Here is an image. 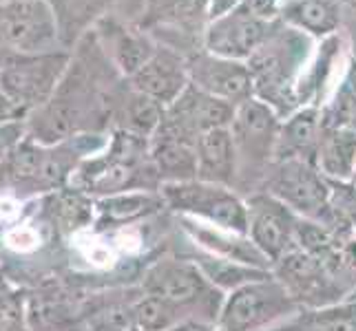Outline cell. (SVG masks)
Masks as SVG:
<instances>
[{
  "instance_id": "cell-1",
  "label": "cell",
  "mask_w": 356,
  "mask_h": 331,
  "mask_svg": "<svg viewBox=\"0 0 356 331\" xmlns=\"http://www.w3.org/2000/svg\"><path fill=\"white\" fill-rule=\"evenodd\" d=\"M129 87L91 29L71 49L54 97L24 119L27 137L51 146L84 133H111L115 110Z\"/></svg>"
},
{
  "instance_id": "cell-2",
  "label": "cell",
  "mask_w": 356,
  "mask_h": 331,
  "mask_svg": "<svg viewBox=\"0 0 356 331\" xmlns=\"http://www.w3.org/2000/svg\"><path fill=\"white\" fill-rule=\"evenodd\" d=\"M108 144V133H84L60 144L44 146L24 137L0 162V188L18 199L31 201L71 186L84 159L97 155Z\"/></svg>"
},
{
  "instance_id": "cell-3",
  "label": "cell",
  "mask_w": 356,
  "mask_h": 331,
  "mask_svg": "<svg viewBox=\"0 0 356 331\" xmlns=\"http://www.w3.org/2000/svg\"><path fill=\"white\" fill-rule=\"evenodd\" d=\"M159 175L153 166L149 139L127 130H111L104 148L84 159L71 186L95 199L155 188Z\"/></svg>"
},
{
  "instance_id": "cell-4",
  "label": "cell",
  "mask_w": 356,
  "mask_h": 331,
  "mask_svg": "<svg viewBox=\"0 0 356 331\" xmlns=\"http://www.w3.org/2000/svg\"><path fill=\"white\" fill-rule=\"evenodd\" d=\"M316 40L292 27H281L248 60L254 97L277 113H292L299 106L297 91L310 67Z\"/></svg>"
},
{
  "instance_id": "cell-5",
  "label": "cell",
  "mask_w": 356,
  "mask_h": 331,
  "mask_svg": "<svg viewBox=\"0 0 356 331\" xmlns=\"http://www.w3.org/2000/svg\"><path fill=\"white\" fill-rule=\"evenodd\" d=\"M133 22L159 46L191 58L204 49L211 24V0H142V9Z\"/></svg>"
},
{
  "instance_id": "cell-6",
  "label": "cell",
  "mask_w": 356,
  "mask_h": 331,
  "mask_svg": "<svg viewBox=\"0 0 356 331\" xmlns=\"http://www.w3.org/2000/svg\"><path fill=\"white\" fill-rule=\"evenodd\" d=\"M71 60V49L42 53L11 51L0 69V89L24 115H31L54 97Z\"/></svg>"
},
{
  "instance_id": "cell-7",
  "label": "cell",
  "mask_w": 356,
  "mask_h": 331,
  "mask_svg": "<svg viewBox=\"0 0 356 331\" xmlns=\"http://www.w3.org/2000/svg\"><path fill=\"white\" fill-rule=\"evenodd\" d=\"M0 40L16 53H42L65 49L49 0H3Z\"/></svg>"
},
{
  "instance_id": "cell-8",
  "label": "cell",
  "mask_w": 356,
  "mask_h": 331,
  "mask_svg": "<svg viewBox=\"0 0 356 331\" xmlns=\"http://www.w3.org/2000/svg\"><path fill=\"white\" fill-rule=\"evenodd\" d=\"M164 201L177 210H186L211 221V226L228 232H245L248 217L243 203L226 186L206 183L200 179L191 181H166L162 186Z\"/></svg>"
},
{
  "instance_id": "cell-9",
  "label": "cell",
  "mask_w": 356,
  "mask_h": 331,
  "mask_svg": "<svg viewBox=\"0 0 356 331\" xmlns=\"http://www.w3.org/2000/svg\"><path fill=\"white\" fill-rule=\"evenodd\" d=\"M284 22H270L264 20L257 14L239 3L226 11L224 16L213 18L206 29L204 49L215 56L230 58V60H241L248 62L270 35H273Z\"/></svg>"
},
{
  "instance_id": "cell-10",
  "label": "cell",
  "mask_w": 356,
  "mask_h": 331,
  "mask_svg": "<svg viewBox=\"0 0 356 331\" xmlns=\"http://www.w3.org/2000/svg\"><path fill=\"white\" fill-rule=\"evenodd\" d=\"M186 62H188V80L200 91L235 106L254 97V84H252L248 62L215 56L211 51H206V49L186 58Z\"/></svg>"
},
{
  "instance_id": "cell-11",
  "label": "cell",
  "mask_w": 356,
  "mask_h": 331,
  "mask_svg": "<svg viewBox=\"0 0 356 331\" xmlns=\"http://www.w3.org/2000/svg\"><path fill=\"white\" fill-rule=\"evenodd\" d=\"M281 121L277 110L261 102L259 97H250L235 108L230 133L235 139L237 164L239 162H268L277 151Z\"/></svg>"
},
{
  "instance_id": "cell-12",
  "label": "cell",
  "mask_w": 356,
  "mask_h": 331,
  "mask_svg": "<svg viewBox=\"0 0 356 331\" xmlns=\"http://www.w3.org/2000/svg\"><path fill=\"white\" fill-rule=\"evenodd\" d=\"M93 31L108 60L127 80L133 73H138L157 51V42L149 33H144L133 20L118 18L113 11L97 22Z\"/></svg>"
},
{
  "instance_id": "cell-13",
  "label": "cell",
  "mask_w": 356,
  "mask_h": 331,
  "mask_svg": "<svg viewBox=\"0 0 356 331\" xmlns=\"http://www.w3.org/2000/svg\"><path fill=\"white\" fill-rule=\"evenodd\" d=\"M129 84L131 89L168 108L188 89V62L173 49L157 44V51L138 73H133Z\"/></svg>"
},
{
  "instance_id": "cell-14",
  "label": "cell",
  "mask_w": 356,
  "mask_h": 331,
  "mask_svg": "<svg viewBox=\"0 0 356 331\" xmlns=\"http://www.w3.org/2000/svg\"><path fill=\"white\" fill-rule=\"evenodd\" d=\"M235 108H237L235 104L219 100V97L208 95L197 87L188 84V89L166 108L164 117L170 124H175L179 130L200 139V135L208 130L230 126L232 117H235Z\"/></svg>"
},
{
  "instance_id": "cell-15",
  "label": "cell",
  "mask_w": 356,
  "mask_h": 331,
  "mask_svg": "<svg viewBox=\"0 0 356 331\" xmlns=\"http://www.w3.org/2000/svg\"><path fill=\"white\" fill-rule=\"evenodd\" d=\"M290 300L277 285L254 283L241 287L226 305L224 327L226 331H248L270 318L286 314Z\"/></svg>"
},
{
  "instance_id": "cell-16",
  "label": "cell",
  "mask_w": 356,
  "mask_h": 331,
  "mask_svg": "<svg viewBox=\"0 0 356 331\" xmlns=\"http://www.w3.org/2000/svg\"><path fill=\"white\" fill-rule=\"evenodd\" d=\"M346 3L343 0H284L281 22L297 29L312 40L321 42L337 35L346 22Z\"/></svg>"
},
{
  "instance_id": "cell-17",
  "label": "cell",
  "mask_w": 356,
  "mask_h": 331,
  "mask_svg": "<svg viewBox=\"0 0 356 331\" xmlns=\"http://www.w3.org/2000/svg\"><path fill=\"white\" fill-rule=\"evenodd\" d=\"M273 188L281 199L292 203L303 212H312L325 201V186L310 162L286 159L281 162L273 177Z\"/></svg>"
},
{
  "instance_id": "cell-18",
  "label": "cell",
  "mask_w": 356,
  "mask_h": 331,
  "mask_svg": "<svg viewBox=\"0 0 356 331\" xmlns=\"http://www.w3.org/2000/svg\"><path fill=\"white\" fill-rule=\"evenodd\" d=\"M146 296H157L175 305H188L204 294V280L197 269L175 261H159L144 276Z\"/></svg>"
},
{
  "instance_id": "cell-19",
  "label": "cell",
  "mask_w": 356,
  "mask_h": 331,
  "mask_svg": "<svg viewBox=\"0 0 356 331\" xmlns=\"http://www.w3.org/2000/svg\"><path fill=\"white\" fill-rule=\"evenodd\" d=\"M197 179L217 186H230L237 175V151L230 126L200 135L197 146Z\"/></svg>"
},
{
  "instance_id": "cell-20",
  "label": "cell",
  "mask_w": 356,
  "mask_h": 331,
  "mask_svg": "<svg viewBox=\"0 0 356 331\" xmlns=\"http://www.w3.org/2000/svg\"><path fill=\"white\" fill-rule=\"evenodd\" d=\"M323 115L316 104L301 106L299 110L288 117L286 124H281L279 142L275 155L286 162V159H303L310 162V157L318 151V139L323 130Z\"/></svg>"
},
{
  "instance_id": "cell-21",
  "label": "cell",
  "mask_w": 356,
  "mask_h": 331,
  "mask_svg": "<svg viewBox=\"0 0 356 331\" xmlns=\"http://www.w3.org/2000/svg\"><path fill=\"white\" fill-rule=\"evenodd\" d=\"M157 207H162V199L151 192H124L113 194V197L95 199V214L93 228L100 232H113L138 223L140 219L149 217Z\"/></svg>"
},
{
  "instance_id": "cell-22",
  "label": "cell",
  "mask_w": 356,
  "mask_h": 331,
  "mask_svg": "<svg viewBox=\"0 0 356 331\" xmlns=\"http://www.w3.org/2000/svg\"><path fill=\"white\" fill-rule=\"evenodd\" d=\"M60 29V42L73 49L84 33H89L106 14H111L118 0H49Z\"/></svg>"
},
{
  "instance_id": "cell-23",
  "label": "cell",
  "mask_w": 356,
  "mask_h": 331,
  "mask_svg": "<svg viewBox=\"0 0 356 331\" xmlns=\"http://www.w3.org/2000/svg\"><path fill=\"white\" fill-rule=\"evenodd\" d=\"M129 82V80H127ZM166 113V106L159 102L151 100L135 89H131V84L127 87L124 95L118 104L115 110V119H113V130H127L133 135H140V137L151 139L157 126L162 124Z\"/></svg>"
},
{
  "instance_id": "cell-24",
  "label": "cell",
  "mask_w": 356,
  "mask_h": 331,
  "mask_svg": "<svg viewBox=\"0 0 356 331\" xmlns=\"http://www.w3.org/2000/svg\"><path fill=\"white\" fill-rule=\"evenodd\" d=\"M67 250L71 252L73 259L82 261L87 265V269L97 274H104V272H111L115 269L118 261H120V252L115 248V243L111 239L108 232H100L91 228H84L78 230L76 235H71L67 241Z\"/></svg>"
},
{
  "instance_id": "cell-25",
  "label": "cell",
  "mask_w": 356,
  "mask_h": 331,
  "mask_svg": "<svg viewBox=\"0 0 356 331\" xmlns=\"http://www.w3.org/2000/svg\"><path fill=\"white\" fill-rule=\"evenodd\" d=\"M316 159L327 175L350 177L356 166V130L352 126H323Z\"/></svg>"
},
{
  "instance_id": "cell-26",
  "label": "cell",
  "mask_w": 356,
  "mask_h": 331,
  "mask_svg": "<svg viewBox=\"0 0 356 331\" xmlns=\"http://www.w3.org/2000/svg\"><path fill=\"white\" fill-rule=\"evenodd\" d=\"M259 214H257L254 223H252V235H254V243L259 245V248L270 254V256H277L281 250H284V245L288 241V217L279 210L281 205L277 203H270L264 201Z\"/></svg>"
},
{
  "instance_id": "cell-27",
  "label": "cell",
  "mask_w": 356,
  "mask_h": 331,
  "mask_svg": "<svg viewBox=\"0 0 356 331\" xmlns=\"http://www.w3.org/2000/svg\"><path fill=\"white\" fill-rule=\"evenodd\" d=\"M290 331H356V323L350 316L318 314L312 318H303L301 323L290 327Z\"/></svg>"
},
{
  "instance_id": "cell-28",
  "label": "cell",
  "mask_w": 356,
  "mask_h": 331,
  "mask_svg": "<svg viewBox=\"0 0 356 331\" xmlns=\"http://www.w3.org/2000/svg\"><path fill=\"white\" fill-rule=\"evenodd\" d=\"M27 135L24 130V121H14V124H3L0 126V162L9 155V151Z\"/></svg>"
},
{
  "instance_id": "cell-29",
  "label": "cell",
  "mask_w": 356,
  "mask_h": 331,
  "mask_svg": "<svg viewBox=\"0 0 356 331\" xmlns=\"http://www.w3.org/2000/svg\"><path fill=\"white\" fill-rule=\"evenodd\" d=\"M14 121H24V115L16 108V104L0 89V126L3 124H14Z\"/></svg>"
},
{
  "instance_id": "cell-30",
  "label": "cell",
  "mask_w": 356,
  "mask_h": 331,
  "mask_svg": "<svg viewBox=\"0 0 356 331\" xmlns=\"http://www.w3.org/2000/svg\"><path fill=\"white\" fill-rule=\"evenodd\" d=\"M241 0H211V20L224 16L226 11H230L232 7H237Z\"/></svg>"
},
{
  "instance_id": "cell-31",
  "label": "cell",
  "mask_w": 356,
  "mask_h": 331,
  "mask_svg": "<svg viewBox=\"0 0 356 331\" xmlns=\"http://www.w3.org/2000/svg\"><path fill=\"white\" fill-rule=\"evenodd\" d=\"M9 53H11V51L3 44V40H0V69H3V65H5V60L9 58Z\"/></svg>"
},
{
  "instance_id": "cell-32",
  "label": "cell",
  "mask_w": 356,
  "mask_h": 331,
  "mask_svg": "<svg viewBox=\"0 0 356 331\" xmlns=\"http://www.w3.org/2000/svg\"><path fill=\"white\" fill-rule=\"evenodd\" d=\"M346 5H350V7H356V0H343Z\"/></svg>"
},
{
  "instance_id": "cell-33",
  "label": "cell",
  "mask_w": 356,
  "mask_h": 331,
  "mask_svg": "<svg viewBox=\"0 0 356 331\" xmlns=\"http://www.w3.org/2000/svg\"><path fill=\"white\" fill-rule=\"evenodd\" d=\"M127 331H140V329H135V327H131V329H127Z\"/></svg>"
}]
</instances>
